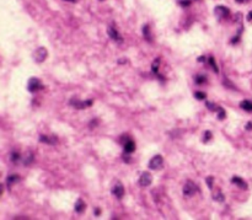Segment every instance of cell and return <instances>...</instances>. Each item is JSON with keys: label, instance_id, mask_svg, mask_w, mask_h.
I'll return each mask as SVG.
<instances>
[{"label": "cell", "instance_id": "obj_1", "mask_svg": "<svg viewBox=\"0 0 252 220\" xmlns=\"http://www.w3.org/2000/svg\"><path fill=\"white\" fill-rule=\"evenodd\" d=\"M163 164H164L163 156H161V155H155L149 161V169L150 170H159V169L163 167Z\"/></svg>", "mask_w": 252, "mask_h": 220}, {"label": "cell", "instance_id": "obj_2", "mask_svg": "<svg viewBox=\"0 0 252 220\" xmlns=\"http://www.w3.org/2000/svg\"><path fill=\"white\" fill-rule=\"evenodd\" d=\"M39 89H43V85H42V82L37 78L30 79V81H28V91L30 92H36V91H38Z\"/></svg>", "mask_w": 252, "mask_h": 220}, {"label": "cell", "instance_id": "obj_3", "mask_svg": "<svg viewBox=\"0 0 252 220\" xmlns=\"http://www.w3.org/2000/svg\"><path fill=\"white\" fill-rule=\"evenodd\" d=\"M48 56V52L44 47H39V48L34 52V60L37 63H42L47 58Z\"/></svg>", "mask_w": 252, "mask_h": 220}, {"label": "cell", "instance_id": "obj_4", "mask_svg": "<svg viewBox=\"0 0 252 220\" xmlns=\"http://www.w3.org/2000/svg\"><path fill=\"white\" fill-rule=\"evenodd\" d=\"M151 182H153V176L150 175L149 172H143L140 178H139V185L141 187H148V186L151 185Z\"/></svg>", "mask_w": 252, "mask_h": 220}, {"label": "cell", "instance_id": "obj_5", "mask_svg": "<svg viewBox=\"0 0 252 220\" xmlns=\"http://www.w3.org/2000/svg\"><path fill=\"white\" fill-rule=\"evenodd\" d=\"M197 186L194 185L192 181H187L186 182V185L183 187V194L184 195H193L196 192H197Z\"/></svg>", "mask_w": 252, "mask_h": 220}, {"label": "cell", "instance_id": "obj_6", "mask_svg": "<svg viewBox=\"0 0 252 220\" xmlns=\"http://www.w3.org/2000/svg\"><path fill=\"white\" fill-rule=\"evenodd\" d=\"M70 105H73L75 108H80V110H82V108H86V107H90L92 105V101H77V100H75V98H73L70 101Z\"/></svg>", "mask_w": 252, "mask_h": 220}, {"label": "cell", "instance_id": "obj_7", "mask_svg": "<svg viewBox=\"0 0 252 220\" xmlns=\"http://www.w3.org/2000/svg\"><path fill=\"white\" fill-rule=\"evenodd\" d=\"M124 187H123V185L121 182H118V183H116L115 186H113V188H112V193L116 195L117 198H123V195H124Z\"/></svg>", "mask_w": 252, "mask_h": 220}, {"label": "cell", "instance_id": "obj_8", "mask_svg": "<svg viewBox=\"0 0 252 220\" xmlns=\"http://www.w3.org/2000/svg\"><path fill=\"white\" fill-rule=\"evenodd\" d=\"M215 15H217L218 17H220V19H224V17H226L227 15H229V9L225 8V6H217L215 8Z\"/></svg>", "mask_w": 252, "mask_h": 220}, {"label": "cell", "instance_id": "obj_9", "mask_svg": "<svg viewBox=\"0 0 252 220\" xmlns=\"http://www.w3.org/2000/svg\"><path fill=\"white\" fill-rule=\"evenodd\" d=\"M107 33H108V36L113 41H116V42H122V37L119 36V33L113 27H108V28H107Z\"/></svg>", "mask_w": 252, "mask_h": 220}, {"label": "cell", "instance_id": "obj_10", "mask_svg": "<svg viewBox=\"0 0 252 220\" xmlns=\"http://www.w3.org/2000/svg\"><path fill=\"white\" fill-rule=\"evenodd\" d=\"M39 141L49 145H54L57 144V138L56 136H48V135H39Z\"/></svg>", "mask_w": 252, "mask_h": 220}, {"label": "cell", "instance_id": "obj_11", "mask_svg": "<svg viewBox=\"0 0 252 220\" xmlns=\"http://www.w3.org/2000/svg\"><path fill=\"white\" fill-rule=\"evenodd\" d=\"M231 182L232 183H235L236 186H239L240 188H242V189H246L247 188V183H246L241 177H239V176H234L232 178H231Z\"/></svg>", "mask_w": 252, "mask_h": 220}, {"label": "cell", "instance_id": "obj_12", "mask_svg": "<svg viewBox=\"0 0 252 220\" xmlns=\"http://www.w3.org/2000/svg\"><path fill=\"white\" fill-rule=\"evenodd\" d=\"M123 145H124V151L127 154H130V153H133L135 150V143L133 140H130V139H128Z\"/></svg>", "mask_w": 252, "mask_h": 220}, {"label": "cell", "instance_id": "obj_13", "mask_svg": "<svg viewBox=\"0 0 252 220\" xmlns=\"http://www.w3.org/2000/svg\"><path fill=\"white\" fill-rule=\"evenodd\" d=\"M85 209H86L85 202H84L82 199H79V200H77L76 203H75V212L79 213V214H81V213L85 212Z\"/></svg>", "mask_w": 252, "mask_h": 220}, {"label": "cell", "instance_id": "obj_14", "mask_svg": "<svg viewBox=\"0 0 252 220\" xmlns=\"http://www.w3.org/2000/svg\"><path fill=\"white\" fill-rule=\"evenodd\" d=\"M240 107L244 110V111H247V112H252V102L248 100H244L241 101V103H240Z\"/></svg>", "mask_w": 252, "mask_h": 220}, {"label": "cell", "instance_id": "obj_15", "mask_svg": "<svg viewBox=\"0 0 252 220\" xmlns=\"http://www.w3.org/2000/svg\"><path fill=\"white\" fill-rule=\"evenodd\" d=\"M20 181V176L19 175H10L8 178H6V185L10 187V186H13L14 183H16V182H19Z\"/></svg>", "mask_w": 252, "mask_h": 220}, {"label": "cell", "instance_id": "obj_16", "mask_svg": "<svg viewBox=\"0 0 252 220\" xmlns=\"http://www.w3.org/2000/svg\"><path fill=\"white\" fill-rule=\"evenodd\" d=\"M143 33H144V37H145V39H149L151 41V33H150V27L149 26H144L143 27Z\"/></svg>", "mask_w": 252, "mask_h": 220}, {"label": "cell", "instance_id": "obj_17", "mask_svg": "<svg viewBox=\"0 0 252 220\" xmlns=\"http://www.w3.org/2000/svg\"><path fill=\"white\" fill-rule=\"evenodd\" d=\"M194 81H196V84L202 85V84H204V82L207 81V78H206V76H203V75H197Z\"/></svg>", "mask_w": 252, "mask_h": 220}, {"label": "cell", "instance_id": "obj_18", "mask_svg": "<svg viewBox=\"0 0 252 220\" xmlns=\"http://www.w3.org/2000/svg\"><path fill=\"white\" fill-rule=\"evenodd\" d=\"M10 159H11V161H13V162H19L21 157H20V154L19 153H11Z\"/></svg>", "mask_w": 252, "mask_h": 220}, {"label": "cell", "instance_id": "obj_19", "mask_svg": "<svg viewBox=\"0 0 252 220\" xmlns=\"http://www.w3.org/2000/svg\"><path fill=\"white\" fill-rule=\"evenodd\" d=\"M208 63L212 65V68H213V70L215 71V73H218V71H219V69H218V65L215 64V62H214V58H213V57H210V58L208 59Z\"/></svg>", "mask_w": 252, "mask_h": 220}, {"label": "cell", "instance_id": "obj_20", "mask_svg": "<svg viewBox=\"0 0 252 220\" xmlns=\"http://www.w3.org/2000/svg\"><path fill=\"white\" fill-rule=\"evenodd\" d=\"M217 111H218V118H219V119H224V118H225V111L221 108V107H219V106H218V110Z\"/></svg>", "mask_w": 252, "mask_h": 220}, {"label": "cell", "instance_id": "obj_21", "mask_svg": "<svg viewBox=\"0 0 252 220\" xmlns=\"http://www.w3.org/2000/svg\"><path fill=\"white\" fill-rule=\"evenodd\" d=\"M194 96H196V98H198V100H204V98L207 97V95H206L204 92H202V91H197V92L194 93Z\"/></svg>", "mask_w": 252, "mask_h": 220}, {"label": "cell", "instance_id": "obj_22", "mask_svg": "<svg viewBox=\"0 0 252 220\" xmlns=\"http://www.w3.org/2000/svg\"><path fill=\"white\" fill-rule=\"evenodd\" d=\"M214 200H217V202H224V195H223V193H218V194H215L214 195Z\"/></svg>", "mask_w": 252, "mask_h": 220}, {"label": "cell", "instance_id": "obj_23", "mask_svg": "<svg viewBox=\"0 0 252 220\" xmlns=\"http://www.w3.org/2000/svg\"><path fill=\"white\" fill-rule=\"evenodd\" d=\"M158 70H159V59H156V60H154V63H153V73L156 74V73H158Z\"/></svg>", "mask_w": 252, "mask_h": 220}, {"label": "cell", "instance_id": "obj_24", "mask_svg": "<svg viewBox=\"0 0 252 220\" xmlns=\"http://www.w3.org/2000/svg\"><path fill=\"white\" fill-rule=\"evenodd\" d=\"M206 181H207V183H208V187L212 189V188H213V181H214V177H213V176H209Z\"/></svg>", "mask_w": 252, "mask_h": 220}, {"label": "cell", "instance_id": "obj_25", "mask_svg": "<svg viewBox=\"0 0 252 220\" xmlns=\"http://www.w3.org/2000/svg\"><path fill=\"white\" fill-rule=\"evenodd\" d=\"M32 160H33V156H32V154H30V155H27V157H26L25 161H23V164H25L26 166H28V164L32 162Z\"/></svg>", "mask_w": 252, "mask_h": 220}, {"label": "cell", "instance_id": "obj_26", "mask_svg": "<svg viewBox=\"0 0 252 220\" xmlns=\"http://www.w3.org/2000/svg\"><path fill=\"white\" fill-rule=\"evenodd\" d=\"M207 107H208V108L210 110V111H214V110L217 111V110H218V106H214L212 102H208V101H207Z\"/></svg>", "mask_w": 252, "mask_h": 220}, {"label": "cell", "instance_id": "obj_27", "mask_svg": "<svg viewBox=\"0 0 252 220\" xmlns=\"http://www.w3.org/2000/svg\"><path fill=\"white\" fill-rule=\"evenodd\" d=\"M210 138H212V133L208 130V132H206V133H204V139H203V141L206 143V141H208V140L210 139Z\"/></svg>", "mask_w": 252, "mask_h": 220}, {"label": "cell", "instance_id": "obj_28", "mask_svg": "<svg viewBox=\"0 0 252 220\" xmlns=\"http://www.w3.org/2000/svg\"><path fill=\"white\" fill-rule=\"evenodd\" d=\"M179 4L182 5V6H188V5L191 4L189 0H184V1H179Z\"/></svg>", "mask_w": 252, "mask_h": 220}, {"label": "cell", "instance_id": "obj_29", "mask_svg": "<svg viewBox=\"0 0 252 220\" xmlns=\"http://www.w3.org/2000/svg\"><path fill=\"white\" fill-rule=\"evenodd\" d=\"M246 129H247V130H251V129H252V122H248L247 124H246Z\"/></svg>", "mask_w": 252, "mask_h": 220}, {"label": "cell", "instance_id": "obj_30", "mask_svg": "<svg viewBox=\"0 0 252 220\" xmlns=\"http://www.w3.org/2000/svg\"><path fill=\"white\" fill-rule=\"evenodd\" d=\"M100 213H101V210L96 208V209H95V215H96V216H99V215H100Z\"/></svg>", "mask_w": 252, "mask_h": 220}, {"label": "cell", "instance_id": "obj_31", "mask_svg": "<svg viewBox=\"0 0 252 220\" xmlns=\"http://www.w3.org/2000/svg\"><path fill=\"white\" fill-rule=\"evenodd\" d=\"M247 19H248V20H250V21H251V20H252V11H251V13H250V14H248V16H247Z\"/></svg>", "mask_w": 252, "mask_h": 220}, {"label": "cell", "instance_id": "obj_32", "mask_svg": "<svg viewBox=\"0 0 252 220\" xmlns=\"http://www.w3.org/2000/svg\"><path fill=\"white\" fill-rule=\"evenodd\" d=\"M64 1H70V3H75L76 0H64Z\"/></svg>", "mask_w": 252, "mask_h": 220}, {"label": "cell", "instance_id": "obj_33", "mask_svg": "<svg viewBox=\"0 0 252 220\" xmlns=\"http://www.w3.org/2000/svg\"><path fill=\"white\" fill-rule=\"evenodd\" d=\"M236 1H237V3H245L246 0H236Z\"/></svg>", "mask_w": 252, "mask_h": 220}, {"label": "cell", "instance_id": "obj_34", "mask_svg": "<svg viewBox=\"0 0 252 220\" xmlns=\"http://www.w3.org/2000/svg\"><path fill=\"white\" fill-rule=\"evenodd\" d=\"M101 1H103V0H101Z\"/></svg>", "mask_w": 252, "mask_h": 220}]
</instances>
